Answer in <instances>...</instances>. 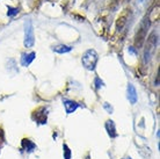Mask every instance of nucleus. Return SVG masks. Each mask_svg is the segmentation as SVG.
I'll list each match as a JSON object with an SVG mask.
<instances>
[{
	"instance_id": "obj_1",
	"label": "nucleus",
	"mask_w": 160,
	"mask_h": 159,
	"mask_svg": "<svg viewBox=\"0 0 160 159\" xmlns=\"http://www.w3.org/2000/svg\"><path fill=\"white\" fill-rule=\"evenodd\" d=\"M148 27H150V19H148V16H145L142 21V23H140V27L136 34V37H135V45H136L137 49L142 48V45L144 44Z\"/></svg>"
},
{
	"instance_id": "obj_2",
	"label": "nucleus",
	"mask_w": 160,
	"mask_h": 159,
	"mask_svg": "<svg viewBox=\"0 0 160 159\" xmlns=\"http://www.w3.org/2000/svg\"><path fill=\"white\" fill-rule=\"evenodd\" d=\"M98 60H99V55L95 50L93 49H89L82 55V58H81V63L87 70H91L93 71L95 69L96 64H98Z\"/></svg>"
},
{
	"instance_id": "obj_3",
	"label": "nucleus",
	"mask_w": 160,
	"mask_h": 159,
	"mask_svg": "<svg viewBox=\"0 0 160 159\" xmlns=\"http://www.w3.org/2000/svg\"><path fill=\"white\" fill-rule=\"evenodd\" d=\"M35 43V35H34V27L32 22L30 20H27L24 22V47L32 48Z\"/></svg>"
},
{
	"instance_id": "obj_4",
	"label": "nucleus",
	"mask_w": 160,
	"mask_h": 159,
	"mask_svg": "<svg viewBox=\"0 0 160 159\" xmlns=\"http://www.w3.org/2000/svg\"><path fill=\"white\" fill-rule=\"evenodd\" d=\"M158 44V34L156 32L151 33V35L148 36V45H146V51H145V60H148V58H150L151 51L157 47Z\"/></svg>"
},
{
	"instance_id": "obj_5",
	"label": "nucleus",
	"mask_w": 160,
	"mask_h": 159,
	"mask_svg": "<svg viewBox=\"0 0 160 159\" xmlns=\"http://www.w3.org/2000/svg\"><path fill=\"white\" fill-rule=\"evenodd\" d=\"M32 119L35 120L37 123H40V124L47 123V110H45V108L44 107L38 108V109L34 113Z\"/></svg>"
},
{
	"instance_id": "obj_6",
	"label": "nucleus",
	"mask_w": 160,
	"mask_h": 159,
	"mask_svg": "<svg viewBox=\"0 0 160 159\" xmlns=\"http://www.w3.org/2000/svg\"><path fill=\"white\" fill-rule=\"evenodd\" d=\"M128 99L132 105L136 104L137 100H138L137 91H136V88H135V86H133L132 84H129L128 85Z\"/></svg>"
},
{
	"instance_id": "obj_7",
	"label": "nucleus",
	"mask_w": 160,
	"mask_h": 159,
	"mask_svg": "<svg viewBox=\"0 0 160 159\" xmlns=\"http://www.w3.org/2000/svg\"><path fill=\"white\" fill-rule=\"evenodd\" d=\"M35 56L36 54L35 52H30V54H23L22 57H21V64H22V66H29L32 62L35 59Z\"/></svg>"
},
{
	"instance_id": "obj_8",
	"label": "nucleus",
	"mask_w": 160,
	"mask_h": 159,
	"mask_svg": "<svg viewBox=\"0 0 160 159\" xmlns=\"http://www.w3.org/2000/svg\"><path fill=\"white\" fill-rule=\"evenodd\" d=\"M64 107L68 114H72L77 110V108L79 107V104L71 101V100H66V101H64Z\"/></svg>"
},
{
	"instance_id": "obj_9",
	"label": "nucleus",
	"mask_w": 160,
	"mask_h": 159,
	"mask_svg": "<svg viewBox=\"0 0 160 159\" xmlns=\"http://www.w3.org/2000/svg\"><path fill=\"white\" fill-rule=\"evenodd\" d=\"M106 130H107L108 135L110 136L112 138H115V137H117L116 127H115L114 121H107V123H106Z\"/></svg>"
},
{
	"instance_id": "obj_10",
	"label": "nucleus",
	"mask_w": 160,
	"mask_h": 159,
	"mask_svg": "<svg viewBox=\"0 0 160 159\" xmlns=\"http://www.w3.org/2000/svg\"><path fill=\"white\" fill-rule=\"evenodd\" d=\"M22 147H23L24 151L32 152L34 150H35V149H36V144L34 143L32 141H30V139L24 138L23 141H22Z\"/></svg>"
},
{
	"instance_id": "obj_11",
	"label": "nucleus",
	"mask_w": 160,
	"mask_h": 159,
	"mask_svg": "<svg viewBox=\"0 0 160 159\" xmlns=\"http://www.w3.org/2000/svg\"><path fill=\"white\" fill-rule=\"evenodd\" d=\"M52 50L55 52H57V54H66V52H70L72 50V47L65 45V44H59V45L52 47Z\"/></svg>"
},
{
	"instance_id": "obj_12",
	"label": "nucleus",
	"mask_w": 160,
	"mask_h": 159,
	"mask_svg": "<svg viewBox=\"0 0 160 159\" xmlns=\"http://www.w3.org/2000/svg\"><path fill=\"white\" fill-rule=\"evenodd\" d=\"M63 150H64V159H71V150L66 144L63 145Z\"/></svg>"
},
{
	"instance_id": "obj_13",
	"label": "nucleus",
	"mask_w": 160,
	"mask_h": 159,
	"mask_svg": "<svg viewBox=\"0 0 160 159\" xmlns=\"http://www.w3.org/2000/svg\"><path fill=\"white\" fill-rule=\"evenodd\" d=\"M103 107L106 108V109H107V111H108V113H110V114L112 113V106H109V105L107 104V102H106V104L103 105Z\"/></svg>"
},
{
	"instance_id": "obj_14",
	"label": "nucleus",
	"mask_w": 160,
	"mask_h": 159,
	"mask_svg": "<svg viewBox=\"0 0 160 159\" xmlns=\"http://www.w3.org/2000/svg\"><path fill=\"white\" fill-rule=\"evenodd\" d=\"M8 9H11V12H8V15H14V14H16V13L19 12V11H18L16 8H14V9H12V8L9 7V8H8Z\"/></svg>"
},
{
	"instance_id": "obj_15",
	"label": "nucleus",
	"mask_w": 160,
	"mask_h": 159,
	"mask_svg": "<svg viewBox=\"0 0 160 159\" xmlns=\"http://www.w3.org/2000/svg\"><path fill=\"white\" fill-rule=\"evenodd\" d=\"M1 134H2V130L0 129V135ZM2 142H4V137H0V143H2ZM0 146H1V144H0Z\"/></svg>"
},
{
	"instance_id": "obj_16",
	"label": "nucleus",
	"mask_w": 160,
	"mask_h": 159,
	"mask_svg": "<svg viewBox=\"0 0 160 159\" xmlns=\"http://www.w3.org/2000/svg\"><path fill=\"white\" fill-rule=\"evenodd\" d=\"M123 159H132V158H131V157H124Z\"/></svg>"
}]
</instances>
